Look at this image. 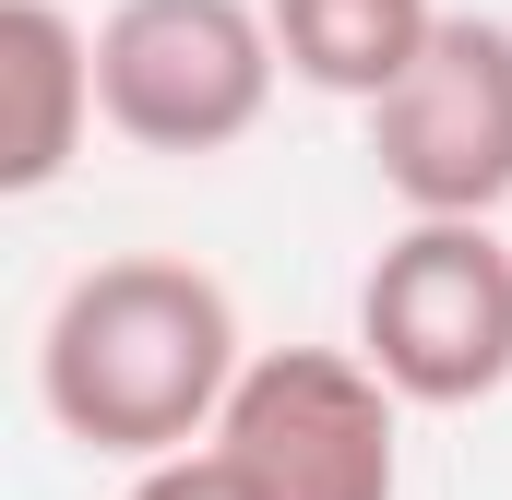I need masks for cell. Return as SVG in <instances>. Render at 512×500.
<instances>
[{"label":"cell","mask_w":512,"mask_h":500,"mask_svg":"<svg viewBox=\"0 0 512 500\" xmlns=\"http://www.w3.org/2000/svg\"><path fill=\"white\" fill-rule=\"evenodd\" d=\"M96 120V36L60 0H0V191H60Z\"/></svg>","instance_id":"8992f818"},{"label":"cell","mask_w":512,"mask_h":500,"mask_svg":"<svg viewBox=\"0 0 512 500\" xmlns=\"http://www.w3.org/2000/svg\"><path fill=\"white\" fill-rule=\"evenodd\" d=\"M215 453L251 500H393L405 489V405L358 346H274L239 370Z\"/></svg>","instance_id":"3957f363"},{"label":"cell","mask_w":512,"mask_h":500,"mask_svg":"<svg viewBox=\"0 0 512 500\" xmlns=\"http://www.w3.org/2000/svg\"><path fill=\"white\" fill-rule=\"evenodd\" d=\"M262 12H274L286 72L346 96V108H382L441 36V0H262Z\"/></svg>","instance_id":"52a82bcc"},{"label":"cell","mask_w":512,"mask_h":500,"mask_svg":"<svg viewBox=\"0 0 512 500\" xmlns=\"http://www.w3.org/2000/svg\"><path fill=\"white\" fill-rule=\"evenodd\" d=\"M274 12L262 0H120L96 24V108L143 155H227L274 108Z\"/></svg>","instance_id":"7a4b0ae2"},{"label":"cell","mask_w":512,"mask_h":500,"mask_svg":"<svg viewBox=\"0 0 512 500\" xmlns=\"http://www.w3.org/2000/svg\"><path fill=\"white\" fill-rule=\"evenodd\" d=\"M370 167L405 227H489L512 203V24L441 12L429 60L370 108Z\"/></svg>","instance_id":"5b68a950"},{"label":"cell","mask_w":512,"mask_h":500,"mask_svg":"<svg viewBox=\"0 0 512 500\" xmlns=\"http://www.w3.org/2000/svg\"><path fill=\"white\" fill-rule=\"evenodd\" d=\"M358 358L393 381V405H489L512 381L501 227H405L358 274Z\"/></svg>","instance_id":"277c9868"},{"label":"cell","mask_w":512,"mask_h":500,"mask_svg":"<svg viewBox=\"0 0 512 500\" xmlns=\"http://www.w3.org/2000/svg\"><path fill=\"white\" fill-rule=\"evenodd\" d=\"M120 500H251V477H239V465L203 441V453H167V465H143Z\"/></svg>","instance_id":"ba28073f"},{"label":"cell","mask_w":512,"mask_h":500,"mask_svg":"<svg viewBox=\"0 0 512 500\" xmlns=\"http://www.w3.org/2000/svg\"><path fill=\"white\" fill-rule=\"evenodd\" d=\"M239 370H251L239 298L203 262H167V250H120L96 274H72L48 334H36V393H48L60 441H84L108 465L203 453Z\"/></svg>","instance_id":"6da1fadb"}]
</instances>
